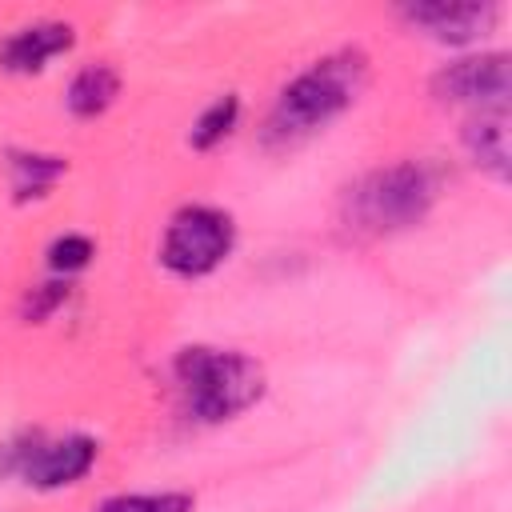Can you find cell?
Returning a JSON list of instances; mask_svg holds the SVG:
<instances>
[{"label": "cell", "mask_w": 512, "mask_h": 512, "mask_svg": "<svg viewBox=\"0 0 512 512\" xmlns=\"http://www.w3.org/2000/svg\"><path fill=\"white\" fill-rule=\"evenodd\" d=\"M368 84V56L356 48H340L332 56H320L312 68H304L300 76H292L268 120H264V144L276 152H288L296 144H304L308 136L324 132L340 112H348L360 92Z\"/></svg>", "instance_id": "1"}, {"label": "cell", "mask_w": 512, "mask_h": 512, "mask_svg": "<svg viewBox=\"0 0 512 512\" xmlns=\"http://www.w3.org/2000/svg\"><path fill=\"white\" fill-rule=\"evenodd\" d=\"M440 180L420 160H400L388 168H372L356 184H348L340 200V220L356 240H380L404 232L428 216L436 204Z\"/></svg>", "instance_id": "2"}, {"label": "cell", "mask_w": 512, "mask_h": 512, "mask_svg": "<svg viewBox=\"0 0 512 512\" xmlns=\"http://www.w3.org/2000/svg\"><path fill=\"white\" fill-rule=\"evenodd\" d=\"M176 384L184 392V404L204 424H224L248 412L264 396V364L240 348H212V344H188L172 360Z\"/></svg>", "instance_id": "3"}, {"label": "cell", "mask_w": 512, "mask_h": 512, "mask_svg": "<svg viewBox=\"0 0 512 512\" xmlns=\"http://www.w3.org/2000/svg\"><path fill=\"white\" fill-rule=\"evenodd\" d=\"M232 244H236V224L224 208H212V204H188L180 208L168 228H164V240H160V264L172 272V276H184V280H196V276H208L216 272L228 256H232Z\"/></svg>", "instance_id": "4"}, {"label": "cell", "mask_w": 512, "mask_h": 512, "mask_svg": "<svg viewBox=\"0 0 512 512\" xmlns=\"http://www.w3.org/2000/svg\"><path fill=\"white\" fill-rule=\"evenodd\" d=\"M96 456H100V444L92 436H60V440L28 436L24 444H8L4 468L20 472L24 484L52 492V488H68V484L84 480L92 472Z\"/></svg>", "instance_id": "5"}, {"label": "cell", "mask_w": 512, "mask_h": 512, "mask_svg": "<svg viewBox=\"0 0 512 512\" xmlns=\"http://www.w3.org/2000/svg\"><path fill=\"white\" fill-rule=\"evenodd\" d=\"M432 92L448 104L480 108H508V56L504 52H480L444 64L432 76Z\"/></svg>", "instance_id": "6"}, {"label": "cell", "mask_w": 512, "mask_h": 512, "mask_svg": "<svg viewBox=\"0 0 512 512\" xmlns=\"http://www.w3.org/2000/svg\"><path fill=\"white\" fill-rule=\"evenodd\" d=\"M400 16L440 44H472L496 28L500 8L496 4H404Z\"/></svg>", "instance_id": "7"}, {"label": "cell", "mask_w": 512, "mask_h": 512, "mask_svg": "<svg viewBox=\"0 0 512 512\" xmlns=\"http://www.w3.org/2000/svg\"><path fill=\"white\" fill-rule=\"evenodd\" d=\"M76 44L68 20H36L0 40V68L4 72H40L48 60L64 56Z\"/></svg>", "instance_id": "8"}, {"label": "cell", "mask_w": 512, "mask_h": 512, "mask_svg": "<svg viewBox=\"0 0 512 512\" xmlns=\"http://www.w3.org/2000/svg\"><path fill=\"white\" fill-rule=\"evenodd\" d=\"M464 148L496 180H508V108H480L464 124Z\"/></svg>", "instance_id": "9"}, {"label": "cell", "mask_w": 512, "mask_h": 512, "mask_svg": "<svg viewBox=\"0 0 512 512\" xmlns=\"http://www.w3.org/2000/svg\"><path fill=\"white\" fill-rule=\"evenodd\" d=\"M120 96V72L112 64H84L72 84H68V112L80 120H92L100 112L112 108V100Z\"/></svg>", "instance_id": "10"}, {"label": "cell", "mask_w": 512, "mask_h": 512, "mask_svg": "<svg viewBox=\"0 0 512 512\" xmlns=\"http://www.w3.org/2000/svg\"><path fill=\"white\" fill-rule=\"evenodd\" d=\"M12 164V188H16V200H28V196H44L68 168V160L60 156H36V152H20L8 160Z\"/></svg>", "instance_id": "11"}, {"label": "cell", "mask_w": 512, "mask_h": 512, "mask_svg": "<svg viewBox=\"0 0 512 512\" xmlns=\"http://www.w3.org/2000/svg\"><path fill=\"white\" fill-rule=\"evenodd\" d=\"M236 120H240V100L228 92V96H220V100H212L204 112H200V120L192 124V148H200V152H208V148H216L220 140H228L232 136V128H236Z\"/></svg>", "instance_id": "12"}, {"label": "cell", "mask_w": 512, "mask_h": 512, "mask_svg": "<svg viewBox=\"0 0 512 512\" xmlns=\"http://www.w3.org/2000/svg\"><path fill=\"white\" fill-rule=\"evenodd\" d=\"M96 512H192L188 492H120L108 496Z\"/></svg>", "instance_id": "13"}, {"label": "cell", "mask_w": 512, "mask_h": 512, "mask_svg": "<svg viewBox=\"0 0 512 512\" xmlns=\"http://www.w3.org/2000/svg\"><path fill=\"white\" fill-rule=\"evenodd\" d=\"M92 256H96V248H92V240H88V236H80V232L56 236V240L48 244V268H52L56 276H72V272L88 268V260H92Z\"/></svg>", "instance_id": "14"}]
</instances>
